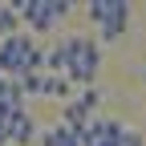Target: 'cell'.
I'll use <instances>...</instances> for the list:
<instances>
[{
	"label": "cell",
	"mask_w": 146,
	"mask_h": 146,
	"mask_svg": "<svg viewBox=\"0 0 146 146\" xmlns=\"http://www.w3.org/2000/svg\"><path fill=\"white\" fill-rule=\"evenodd\" d=\"M4 134H8L12 146H29V142L41 138V130H36V118L29 114V110H16V114L4 122Z\"/></svg>",
	"instance_id": "cell-7"
},
{
	"label": "cell",
	"mask_w": 146,
	"mask_h": 146,
	"mask_svg": "<svg viewBox=\"0 0 146 146\" xmlns=\"http://www.w3.org/2000/svg\"><path fill=\"white\" fill-rule=\"evenodd\" d=\"M36 142H41V146H85V142H81V134H77V130H69V126H61V122L45 126Z\"/></svg>",
	"instance_id": "cell-8"
},
{
	"label": "cell",
	"mask_w": 146,
	"mask_h": 146,
	"mask_svg": "<svg viewBox=\"0 0 146 146\" xmlns=\"http://www.w3.org/2000/svg\"><path fill=\"white\" fill-rule=\"evenodd\" d=\"M33 49L36 41L29 33H12L0 41V77H16L21 81L25 73H29V61H33Z\"/></svg>",
	"instance_id": "cell-3"
},
{
	"label": "cell",
	"mask_w": 146,
	"mask_h": 146,
	"mask_svg": "<svg viewBox=\"0 0 146 146\" xmlns=\"http://www.w3.org/2000/svg\"><path fill=\"white\" fill-rule=\"evenodd\" d=\"M126 130H130V126L118 122V118H94V122L85 126L81 142H85V146H122Z\"/></svg>",
	"instance_id": "cell-6"
},
{
	"label": "cell",
	"mask_w": 146,
	"mask_h": 146,
	"mask_svg": "<svg viewBox=\"0 0 146 146\" xmlns=\"http://www.w3.org/2000/svg\"><path fill=\"white\" fill-rule=\"evenodd\" d=\"M142 85H146V69H142Z\"/></svg>",
	"instance_id": "cell-12"
},
{
	"label": "cell",
	"mask_w": 146,
	"mask_h": 146,
	"mask_svg": "<svg viewBox=\"0 0 146 146\" xmlns=\"http://www.w3.org/2000/svg\"><path fill=\"white\" fill-rule=\"evenodd\" d=\"M85 12H89V21L98 25L102 41H122L126 29H130V4H126V0H94Z\"/></svg>",
	"instance_id": "cell-2"
},
{
	"label": "cell",
	"mask_w": 146,
	"mask_h": 146,
	"mask_svg": "<svg viewBox=\"0 0 146 146\" xmlns=\"http://www.w3.org/2000/svg\"><path fill=\"white\" fill-rule=\"evenodd\" d=\"M45 98H65V102H73V98H77V85H73L69 77L45 73Z\"/></svg>",
	"instance_id": "cell-9"
},
{
	"label": "cell",
	"mask_w": 146,
	"mask_h": 146,
	"mask_svg": "<svg viewBox=\"0 0 146 146\" xmlns=\"http://www.w3.org/2000/svg\"><path fill=\"white\" fill-rule=\"evenodd\" d=\"M21 89H25V98H45V73H25Z\"/></svg>",
	"instance_id": "cell-11"
},
{
	"label": "cell",
	"mask_w": 146,
	"mask_h": 146,
	"mask_svg": "<svg viewBox=\"0 0 146 146\" xmlns=\"http://www.w3.org/2000/svg\"><path fill=\"white\" fill-rule=\"evenodd\" d=\"M98 110H102V89H77V98L65 102V114H61V126H69V130H77L85 134V126L98 118Z\"/></svg>",
	"instance_id": "cell-5"
},
{
	"label": "cell",
	"mask_w": 146,
	"mask_h": 146,
	"mask_svg": "<svg viewBox=\"0 0 146 146\" xmlns=\"http://www.w3.org/2000/svg\"><path fill=\"white\" fill-rule=\"evenodd\" d=\"M16 25H21V12H16V4H0V41H4V36H12Z\"/></svg>",
	"instance_id": "cell-10"
},
{
	"label": "cell",
	"mask_w": 146,
	"mask_h": 146,
	"mask_svg": "<svg viewBox=\"0 0 146 146\" xmlns=\"http://www.w3.org/2000/svg\"><path fill=\"white\" fill-rule=\"evenodd\" d=\"M16 12H21V21L33 33H49V29H57L69 16V4H65V0H21Z\"/></svg>",
	"instance_id": "cell-4"
},
{
	"label": "cell",
	"mask_w": 146,
	"mask_h": 146,
	"mask_svg": "<svg viewBox=\"0 0 146 146\" xmlns=\"http://www.w3.org/2000/svg\"><path fill=\"white\" fill-rule=\"evenodd\" d=\"M65 57H69V69H65V77L77 85V89H89L98 81V73H102V45L94 41V36H65Z\"/></svg>",
	"instance_id": "cell-1"
}]
</instances>
